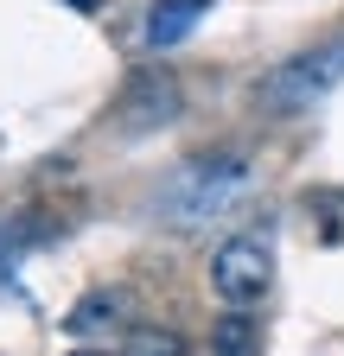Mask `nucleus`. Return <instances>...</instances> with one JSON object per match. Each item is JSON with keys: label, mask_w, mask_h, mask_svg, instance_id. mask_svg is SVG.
I'll return each instance as SVG.
<instances>
[{"label": "nucleus", "mask_w": 344, "mask_h": 356, "mask_svg": "<svg viewBox=\"0 0 344 356\" xmlns=\"http://www.w3.org/2000/svg\"><path fill=\"white\" fill-rule=\"evenodd\" d=\"M242 191H249V159H236V153H204V159H185L179 172H172V185H166L159 204H166L172 222L198 229V222L224 216Z\"/></svg>", "instance_id": "obj_1"}, {"label": "nucleus", "mask_w": 344, "mask_h": 356, "mask_svg": "<svg viewBox=\"0 0 344 356\" xmlns=\"http://www.w3.org/2000/svg\"><path fill=\"white\" fill-rule=\"evenodd\" d=\"M268 286H274V248H268V236L242 229V236L217 242V254H210V293H217L230 312L262 305Z\"/></svg>", "instance_id": "obj_2"}, {"label": "nucleus", "mask_w": 344, "mask_h": 356, "mask_svg": "<svg viewBox=\"0 0 344 356\" xmlns=\"http://www.w3.org/2000/svg\"><path fill=\"white\" fill-rule=\"evenodd\" d=\"M344 83V38L338 44H319L306 58H287L268 83H262V108H313L319 96Z\"/></svg>", "instance_id": "obj_3"}, {"label": "nucleus", "mask_w": 344, "mask_h": 356, "mask_svg": "<svg viewBox=\"0 0 344 356\" xmlns=\"http://www.w3.org/2000/svg\"><path fill=\"white\" fill-rule=\"evenodd\" d=\"M172 115H179V76L172 70H134L127 89L115 96V108H109V127L121 140H141V134L166 127Z\"/></svg>", "instance_id": "obj_4"}, {"label": "nucleus", "mask_w": 344, "mask_h": 356, "mask_svg": "<svg viewBox=\"0 0 344 356\" xmlns=\"http://www.w3.org/2000/svg\"><path fill=\"white\" fill-rule=\"evenodd\" d=\"M210 0H153L147 7V26H141V44L147 51H166V44H179L198 19H204Z\"/></svg>", "instance_id": "obj_5"}, {"label": "nucleus", "mask_w": 344, "mask_h": 356, "mask_svg": "<svg viewBox=\"0 0 344 356\" xmlns=\"http://www.w3.org/2000/svg\"><path fill=\"white\" fill-rule=\"evenodd\" d=\"M121 312H127V299L109 293V286H96V293H83V299L70 305L64 325H70L77 337H96V331H115V325H121Z\"/></svg>", "instance_id": "obj_6"}, {"label": "nucleus", "mask_w": 344, "mask_h": 356, "mask_svg": "<svg viewBox=\"0 0 344 356\" xmlns=\"http://www.w3.org/2000/svg\"><path fill=\"white\" fill-rule=\"evenodd\" d=\"M210 350H217V356H255V350H262V331H255L249 312H230V318L210 325Z\"/></svg>", "instance_id": "obj_7"}, {"label": "nucleus", "mask_w": 344, "mask_h": 356, "mask_svg": "<svg viewBox=\"0 0 344 356\" xmlns=\"http://www.w3.org/2000/svg\"><path fill=\"white\" fill-rule=\"evenodd\" d=\"M121 356H191V350H185L179 331H134Z\"/></svg>", "instance_id": "obj_8"}, {"label": "nucleus", "mask_w": 344, "mask_h": 356, "mask_svg": "<svg viewBox=\"0 0 344 356\" xmlns=\"http://www.w3.org/2000/svg\"><path fill=\"white\" fill-rule=\"evenodd\" d=\"M32 242H38V216H13V222H0V267L19 261Z\"/></svg>", "instance_id": "obj_9"}, {"label": "nucleus", "mask_w": 344, "mask_h": 356, "mask_svg": "<svg viewBox=\"0 0 344 356\" xmlns=\"http://www.w3.org/2000/svg\"><path fill=\"white\" fill-rule=\"evenodd\" d=\"M64 7H77V13H96V7H102V0H64Z\"/></svg>", "instance_id": "obj_10"}, {"label": "nucleus", "mask_w": 344, "mask_h": 356, "mask_svg": "<svg viewBox=\"0 0 344 356\" xmlns=\"http://www.w3.org/2000/svg\"><path fill=\"white\" fill-rule=\"evenodd\" d=\"M70 356H102V350H70Z\"/></svg>", "instance_id": "obj_11"}]
</instances>
